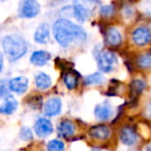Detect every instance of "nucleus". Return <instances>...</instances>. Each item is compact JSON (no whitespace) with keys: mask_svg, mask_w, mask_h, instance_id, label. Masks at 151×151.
Segmentation results:
<instances>
[{"mask_svg":"<svg viewBox=\"0 0 151 151\" xmlns=\"http://www.w3.org/2000/svg\"><path fill=\"white\" fill-rule=\"evenodd\" d=\"M49 40H50V26L47 23L40 24L34 34V40L37 44H47Z\"/></svg>","mask_w":151,"mask_h":151,"instance_id":"dca6fc26","label":"nucleus"},{"mask_svg":"<svg viewBox=\"0 0 151 151\" xmlns=\"http://www.w3.org/2000/svg\"><path fill=\"white\" fill-rule=\"evenodd\" d=\"M145 87H146V83H145L143 80H140V79L132 80V83H130V85H129L130 94L132 95V97L139 96V95L144 91Z\"/></svg>","mask_w":151,"mask_h":151,"instance_id":"aec40b11","label":"nucleus"},{"mask_svg":"<svg viewBox=\"0 0 151 151\" xmlns=\"http://www.w3.org/2000/svg\"><path fill=\"white\" fill-rule=\"evenodd\" d=\"M2 48L4 54L11 61H16L27 53L28 45L25 38L18 34H11L3 37Z\"/></svg>","mask_w":151,"mask_h":151,"instance_id":"f03ea898","label":"nucleus"},{"mask_svg":"<svg viewBox=\"0 0 151 151\" xmlns=\"http://www.w3.org/2000/svg\"><path fill=\"white\" fill-rule=\"evenodd\" d=\"M63 83L66 86V88L70 89V90L77 88L79 84V73L71 69L66 70L63 73Z\"/></svg>","mask_w":151,"mask_h":151,"instance_id":"a211bd4d","label":"nucleus"},{"mask_svg":"<svg viewBox=\"0 0 151 151\" xmlns=\"http://www.w3.org/2000/svg\"><path fill=\"white\" fill-rule=\"evenodd\" d=\"M132 40L136 46H147L151 42V30L146 26H139L132 32Z\"/></svg>","mask_w":151,"mask_h":151,"instance_id":"39448f33","label":"nucleus"},{"mask_svg":"<svg viewBox=\"0 0 151 151\" xmlns=\"http://www.w3.org/2000/svg\"><path fill=\"white\" fill-rule=\"evenodd\" d=\"M144 115H145V117L151 119V103H149L148 105L146 106V108H145V110H144Z\"/></svg>","mask_w":151,"mask_h":151,"instance_id":"bb28decb","label":"nucleus"},{"mask_svg":"<svg viewBox=\"0 0 151 151\" xmlns=\"http://www.w3.org/2000/svg\"><path fill=\"white\" fill-rule=\"evenodd\" d=\"M9 87L7 86L6 87V84H5L4 81H1V84H0V96L2 97V99H4V97H6L9 94Z\"/></svg>","mask_w":151,"mask_h":151,"instance_id":"a878e982","label":"nucleus"},{"mask_svg":"<svg viewBox=\"0 0 151 151\" xmlns=\"http://www.w3.org/2000/svg\"><path fill=\"white\" fill-rule=\"evenodd\" d=\"M52 85V80H51L50 76L45 73H38L35 76V86L40 90H46L50 88Z\"/></svg>","mask_w":151,"mask_h":151,"instance_id":"6ab92c4d","label":"nucleus"},{"mask_svg":"<svg viewBox=\"0 0 151 151\" xmlns=\"http://www.w3.org/2000/svg\"><path fill=\"white\" fill-rule=\"evenodd\" d=\"M34 132L37 134L40 138L50 136L53 132V125L52 122L47 118H38L34 124Z\"/></svg>","mask_w":151,"mask_h":151,"instance_id":"1a4fd4ad","label":"nucleus"},{"mask_svg":"<svg viewBox=\"0 0 151 151\" xmlns=\"http://www.w3.org/2000/svg\"><path fill=\"white\" fill-rule=\"evenodd\" d=\"M51 59V54L45 50L35 51L30 56V62L35 66H42L47 64L48 61Z\"/></svg>","mask_w":151,"mask_h":151,"instance_id":"2eb2a0df","label":"nucleus"},{"mask_svg":"<svg viewBox=\"0 0 151 151\" xmlns=\"http://www.w3.org/2000/svg\"><path fill=\"white\" fill-rule=\"evenodd\" d=\"M75 123L68 119L62 120L61 122H59L58 126H57V132H58V136L61 138H69L75 134Z\"/></svg>","mask_w":151,"mask_h":151,"instance_id":"4468645a","label":"nucleus"},{"mask_svg":"<svg viewBox=\"0 0 151 151\" xmlns=\"http://www.w3.org/2000/svg\"><path fill=\"white\" fill-rule=\"evenodd\" d=\"M106 44L110 47H118L122 42L121 32L116 27H109L105 34Z\"/></svg>","mask_w":151,"mask_h":151,"instance_id":"9b49d317","label":"nucleus"},{"mask_svg":"<svg viewBox=\"0 0 151 151\" xmlns=\"http://www.w3.org/2000/svg\"><path fill=\"white\" fill-rule=\"evenodd\" d=\"M91 151H101V150H99V149H94V150H91Z\"/></svg>","mask_w":151,"mask_h":151,"instance_id":"cd10ccee","label":"nucleus"},{"mask_svg":"<svg viewBox=\"0 0 151 151\" xmlns=\"http://www.w3.org/2000/svg\"><path fill=\"white\" fill-rule=\"evenodd\" d=\"M99 14H101V17L104 18H111L115 14V7L113 5H105V6H101L99 9Z\"/></svg>","mask_w":151,"mask_h":151,"instance_id":"b1692460","label":"nucleus"},{"mask_svg":"<svg viewBox=\"0 0 151 151\" xmlns=\"http://www.w3.org/2000/svg\"><path fill=\"white\" fill-rule=\"evenodd\" d=\"M119 138L122 144L126 146H132L138 142V132L132 126L124 125L119 132Z\"/></svg>","mask_w":151,"mask_h":151,"instance_id":"0eeeda50","label":"nucleus"},{"mask_svg":"<svg viewBox=\"0 0 151 151\" xmlns=\"http://www.w3.org/2000/svg\"><path fill=\"white\" fill-rule=\"evenodd\" d=\"M9 87L13 92L17 93V94H22L28 88V79L22 77V76L13 78L9 82Z\"/></svg>","mask_w":151,"mask_h":151,"instance_id":"f8f14e48","label":"nucleus"},{"mask_svg":"<svg viewBox=\"0 0 151 151\" xmlns=\"http://www.w3.org/2000/svg\"><path fill=\"white\" fill-rule=\"evenodd\" d=\"M64 143L60 140H57V139L49 141L47 144V150L48 151H64Z\"/></svg>","mask_w":151,"mask_h":151,"instance_id":"5701e85b","label":"nucleus"},{"mask_svg":"<svg viewBox=\"0 0 151 151\" xmlns=\"http://www.w3.org/2000/svg\"><path fill=\"white\" fill-rule=\"evenodd\" d=\"M62 109V103L59 97H51L46 101L44 106L45 114L49 117H54L60 114Z\"/></svg>","mask_w":151,"mask_h":151,"instance_id":"9d476101","label":"nucleus"},{"mask_svg":"<svg viewBox=\"0 0 151 151\" xmlns=\"http://www.w3.org/2000/svg\"><path fill=\"white\" fill-rule=\"evenodd\" d=\"M137 65L143 69L151 68V53H145L139 56L137 59Z\"/></svg>","mask_w":151,"mask_h":151,"instance_id":"4be33fe9","label":"nucleus"},{"mask_svg":"<svg viewBox=\"0 0 151 151\" xmlns=\"http://www.w3.org/2000/svg\"><path fill=\"white\" fill-rule=\"evenodd\" d=\"M104 81H105V78H104V76L101 73H94L87 76L86 78H85L84 82L85 85H99L103 84Z\"/></svg>","mask_w":151,"mask_h":151,"instance_id":"412c9836","label":"nucleus"},{"mask_svg":"<svg viewBox=\"0 0 151 151\" xmlns=\"http://www.w3.org/2000/svg\"><path fill=\"white\" fill-rule=\"evenodd\" d=\"M94 114L97 119L101 120V121H106V120H109L113 115V108L108 101H105V103L99 104L95 107Z\"/></svg>","mask_w":151,"mask_h":151,"instance_id":"ddd939ff","label":"nucleus"},{"mask_svg":"<svg viewBox=\"0 0 151 151\" xmlns=\"http://www.w3.org/2000/svg\"><path fill=\"white\" fill-rule=\"evenodd\" d=\"M99 0H73V16L79 22H85L99 5Z\"/></svg>","mask_w":151,"mask_h":151,"instance_id":"7ed1b4c3","label":"nucleus"},{"mask_svg":"<svg viewBox=\"0 0 151 151\" xmlns=\"http://www.w3.org/2000/svg\"><path fill=\"white\" fill-rule=\"evenodd\" d=\"M117 64V57L112 51H101L97 56V66L101 73H111Z\"/></svg>","mask_w":151,"mask_h":151,"instance_id":"20e7f679","label":"nucleus"},{"mask_svg":"<svg viewBox=\"0 0 151 151\" xmlns=\"http://www.w3.org/2000/svg\"><path fill=\"white\" fill-rule=\"evenodd\" d=\"M53 35L56 42L63 48H67L73 42H83L87 34L81 26L76 25L67 19H58L53 25Z\"/></svg>","mask_w":151,"mask_h":151,"instance_id":"f257e3e1","label":"nucleus"},{"mask_svg":"<svg viewBox=\"0 0 151 151\" xmlns=\"http://www.w3.org/2000/svg\"><path fill=\"white\" fill-rule=\"evenodd\" d=\"M20 138L23 141H30L33 138V132H32V130L29 127L24 126L20 130Z\"/></svg>","mask_w":151,"mask_h":151,"instance_id":"393cba45","label":"nucleus"},{"mask_svg":"<svg viewBox=\"0 0 151 151\" xmlns=\"http://www.w3.org/2000/svg\"><path fill=\"white\" fill-rule=\"evenodd\" d=\"M17 109L18 101H16V99L14 96L7 95L6 97H4V101H3L2 105L0 107V112H1V114H4V115H11Z\"/></svg>","mask_w":151,"mask_h":151,"instance_id":"f3484780","label":"nucleus"},{"mask_svg":"<svg viewBox=\"0 0 151 151\" xmlns=\"http://www.w3.org/2000/svg\"><path fill=\"white\" fill-rule=\"evenodd\" d=\"M88 134L94 140L104 141V140H108L111 137L112 132H111V128L108 125L97 124V125H93L89 128Z\"/></svg>","mask_w":151,"mask_h":151,"instance_id":"6e6552de","label":"nucleus"},{"mask_svg":"<svg viewBox=\"0 0 151 151\" xmlns=\"http://www.w3.org/2000/svg\"><path fill=\"white\" fill-rule=\"evenodd\" d=\"M40 11V3L36 0H24L20 7V14L23 18L31 19L38 15Z\"/></svg>","mask_w":151,"mask_h":151,"instance_id":"423d86ee","label":"nucleus"}]
</instances>
